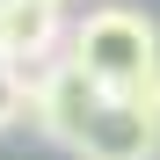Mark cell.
I'll use <instances>...</instances> for the list:
<instances>
[{
	"label": "cell",
	"instance_id": "obj_5",
	"mask_svg": "<svg viewBox=\"0 0 160 160\" xmlns=\"http://www.w3.org/2000/svg\"><path fill=\"white\" fill-rule=\"evenodd\" d=\"M22 117H29V88H22V73H15V66H0V131L22 124Z\"/></svg>",
	"mask_w": 160,
	"mask_h": 160
},
{
	"label": "cell",
	"instance_id": "obj_3",
	"mask_svg": "<svg viewBox=\"0 0 160 160\" xmlns=\"http://www.w3.org/2000/svg\"><path fill=\"white\" fill-rule=\"evenodd\" d=\"M66 8H37V0H8L0 8V66H15L22 80L58 66V44H66Z\"/></svg>",
	"mask_w": 160,
	"mask_h": 160
},
{
	"label": "cell",
	"instance_id": "obj_1",
	"mask_svg": "<svg viewBox=\"0 0 160 160\" xmlns=\"http://www.w3.org/2000/svg\"><path fill=\"white\" fill-rule=\"evenodd\" d=\"M66 58L88 73L102 95H131L160 66V29H153V15H138V8H95L88 22H73Z\"/></svg>",
	"mask_w": 160,
	"mask_h": 160
},
{
	"label": "cell",
	"instance_id": "obj_2",
	"mask_svg": "<svg viewBox=\"0 0 160 160\" xmlns=\"http://www.w3.org/2000/svg\"><path fill=\"white\" fill-rule=\"evenodd\" d=\"M22 88H29V124L44 131L51 146H66V153H80V138H88V124L102 117V95L88 73H80L73 58H58V66H44V73H29L22 80Z\"/></svg>",
	"mask_w": 160,
	"mask_h": 160
},
{
	"label": "cell",
	"instance_id": "obj_4",
	"mask_svg": "<svg viewBox=\"0 0 160 160\" xmlns=\"http://www.w3.org/2000/svg\"><path fill=\"white\" fill-rule=\"evenodd\" d=\"M80 160H160V117L109 95L102 117L88 124V138H80Z\"/></svg>",
	"mask_w": 160,
	"mask_h": 160
}]
</instances>
